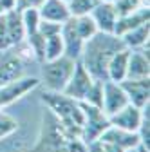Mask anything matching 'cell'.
<instances>
[{"instance_id": "obj_1", "label": "cell", "mask_w": 150, "mask_h": 152, "mask_svg": "<svg viewBox=\"0 0 150 152\" xmlns=\"http://www.w3.org/2000/svg\"><path fill=\"white\" fill-rule=\"evenodd\" d=\"M123 40L112 33L98 31L94 36H90L83 44V51L80 56V62L90 72L94 80H107V64L112 58V54L123 49Z\"/></svg>"}, {"instance_id": "obj_2", "label": "cell", "mask_w": 150, "mask_h": 152, "mask_svg": "<svg viewBox=\"0 0 150 152\" xmlns=\"http://www.w3.org/2000/svg\"><path fill=\"white\" fill-rule=\"evenodd\" d=\"M72 138H82V127L65 125L51 110H44L38 138L34 145L24 152H67V143Z\"/></svg>"}, {"instance_id": "obj_3", "label": "cell", "mask_w": 150, "mask_h": 152, "mask_svg": "<svg viewBox=\"0 0 150 152\" xmlns=\"http://www.w3.org/2000/svg\"><path fill=\"white\" fill-rule=\"evenodd\" d=\"M42 103L51 110L56 118L65 125L82 127L83 125V110L78 100H74L60 91H45L42 94Z\"/></svg>"}, {"instance_id": "obj_4", "label": "cell", "mask_w": 150, "mask_h": 152, "mask_svg": "<svg viewBox=\"0 0 150 152\" xmlns=\"http://www.w3.org/2000/svg\"><path fill=\"white\" fill-rule=\"evenodd\" d=\"M78 60H71L67 56H60L56 60L42 62V80L47 87V91H63L71 74L74 71Z\"/></svg>"}, {"instance_id": "obj_5", "label": "cell", "mask_w": 150, "mask_h": 152, "mask_svg": "<svg viewBox=\"0 0 150 152\" xmlns=\"http://www.w3.org/2000/svg\"><path fill=\"white\" fill-rule=\"evenodd\" d=\"M82 110H83V125H82V140L89 145L92 141L100 140V136L103 134V130L110 125L108 123V116L94 105H89L85 102H80Z\"/></svg>"}, {"instance_id": "obj_6", "label": "cell", "mask_w": 150, "mask_h": 152, "mask_svg": "<svg viewBox=\"0 0 150 152\" xmlns=\"http://www.w3.org/2000/svg\"><path fill=\"white\" fill-rule=\"evenodd\" d=\"M40 83H42L40 78H36V76H22V78H18L15 82L0 85V109L25 98Z\"/></svg>"}, {"instance_id": "obj_7", "label": "cell", "mask_w": 150, "mask_h": 152, "mask_svg": "<svg viewBox=\"0 0 150 152\" xmlns=\"http://www.w3.org/2000/svg\"><path fill=\"white\" fill-rule=\"evenodd\" d=\"M25 62L27 60L16 47L0 51V85L22 78L25 71Z\"/></svg>"}, {"instance_id": "obj_8", "label": "cell", "mask_w": 150, "mask_h": 152, "mask_svg": "<svg viewBox=\"0 0 150 152\" xmlns=\"http://www.w3.org/2000/svg\"><path fill=\"white\" fill-rule=\"evenodd\" d=\"M92 82H94V78H92L90 72L83 67V64L78 60L76 65H74V71H72V74H71L69 82H67V85H65V89H63L62 92L67 94V96H71V98H74V100L82 102V100L85 98L87 91L90 89Z\"/></svg>"}, {"instance_id": "obj_9", "label": "cell", "mask_w": 150, "mask_h": 152, "mask_svg": "<svg viewBox=\"0 0 150 152\" xmlns=\"http://www.w3.org/2000/svg\"><path fill=\"white\" fill-rule=\"evenodd\" d=\"M127 103H128V96H127L125 89L121 87V83L105 80L103 82V103H101V110L107 114V116H112L114 112L123 109Z\"/></svg>"}, {"instance_id": "obj_10", "label": "cell", "mask_w": 150, "mask_h": 152, "mask_svg": "<svg viewBox=\"0 0 150 152\" xmlns=\"http://www.w3.org/2000/svg\"><path fill=\"white\" fill-rule=\"evenodd\" d=\"M60 33H62V40H63V56H67V58H71V60H80L85 40L78 34L72 16L67 22L62 24V31Z\"/></svg>"}, {"instance_id": "obj_11", "label": "cell", "mask_w": 150, "mask_h": 152, "mask_svg": "<svg viewBox=\"0 0 150 152\" xmlns=\"http://www.w3.org/2000/svg\"><path fill=\"white\" fill-rule=\"evenodd\" d=\"M90 16H92V20H94L98 31L114 34L116 20H118V16H119L118 11H116V7H114V4L100 0V2L90 9Z\"/></svg>"}, {"instance_id": "obj_12", "label": "cell", "mask_w": 150, "mask_h": 152, "mask_svg": "<svg viewBox=\"0 0 150 152\" xmlns=\"http://www.w3.org/2000/svg\"><path fill=\"white\" fill-rule=\"evenodd\" d=\"M100 140L101 141H107V143H114V145L121 147L127 152H132L141 143L138 132L125 130V129H119V127H114V125H108L103 130V134L100 136Z\"/></svg>"}, {"instance_id": "obj_13", "label": "cell", "mask_w": 150, "mask_h": 152, "mask_svg": "<svg viewBox=\"0 0 150 152\" xmlns=\"http://www.w3.org/2000/svg\"><path fill=\"white\" fill-rule=\"evenodd\" d=\"M141 118H143V109H139L132 103H127L123 109H119L112 116H108V123L114 127H119V129H125V130L138 132Z\"/></svg>"}, {"instance_id": "obj_14", "label": "cell", "mask_w": 150, "mask_h": 152, "mask_svg": "<svg viewBox=\"0 0 150 152\" xmlns=\"http://www.w3.org/2000/svg\"><path fill=\"white\" fill-rule=\"evenodd\" d=\"M121 87L125 89L128 103L139 109L150 103V78H138V80H123Z\"/></svg>"}, {"instance_id": "obj_15", "label": "cell", "mask_w": 150, "mask_h": 152, "mask_svg": "<svg viewBox=\"0 0 150 152\" xmlns=\"http://www.w3.org/2000/svg\"><path fill=\"white\" fill-rule=\"evenodd\" d=\"M138 78H150L148 45L143 47V49H130L127 80H138Z\"/></svg>"}, {"instance_id": "obj_16", "label": "cell", "mask_w": 150, "mask_h": 152, "mask_svg": "<svg viewBox=\"0 0 150 152\" xmlns=\"http://www.w3.org/2000/svg\"><path fill=\"white\" fill-rule=\"evenodd\" d=\"M150 22V9L148 7H138L130 13L119 15L116 20V27H114V34L116 36H123L125 33H128L130 29H134L141 24Z\"/></svg>"}, {"instance_id": "obj_17", "label": "cell", "mask_w": 150, "mask_h": 152, "mask_svg": "<svg viewBox=\"0 0 150 152\" xmlns=\"http://www.w3.org/2000/svg\"><path fill=\"white\" fill-rule=\"evenodd\" d=\"M38 13L42 20L54 22V24H63L71 18L69 6L63 0H44L42 6L38 7Z\"/></svg>"}, {"instance_id": "obj_18", "label": "cell", "mask_w": 150, "mask_h": 152, "mask_svg": "<svg viewBox=\"0 0 150 152\" xmlns=\"http://www.w3.org/2000/svg\"><path fill=\"white\" fill-rule=\"evenodd\" d=\"M128 56H130V49H127V47H123L118 53L112 54V58L107 64V80L118 82V83H121L123 80H127Z\"/></svg>"}, {"instance_id": "obj_19", "label": "cell", "mask_w": 150, "mask_h": 152, "mask_svg": "<svg viewBox=\"0 0 150 152\" xmlns=\"http://www.w3.org/2000/svg\"><path fill=\"white\" fill-rule=\"evenodd\" d=\"M6 18V27H7V34H9V42L11 47L18 45L25 40V29H24V22H22V15L20 9H11L4 15Z\"/></svg>"}, {"instance_id": "obj_20", "label": "cell", "mask_w": 150, "mask_h": 152, "mask_svg": "<svg viewBox=\"0 0 150 152\" xmlns=\"http://www.w3.org/2000/svg\"><path fill=\"white\" fill-rule=\"evenodd\" d=\"M148 36H150V22L130 29L119 38L123 40V45L127 49H143L148 45Z\"/></svg>"}, {"instance_id": "obj_21", "label": "cell", "mask_w": 150, "mask_h": 152, "mask_svg": "<svg viewBox=\"0 0 150 152\" xmlns=\"http://www.w3.org/2000/svg\"><path fill=\"white\" fill-rule=\"evenodd\" d=\"M60 56H63V40H62V33H56L47 36L44 42V62L56 60Z\"/></svg>"}, {"instance_id": "obj_22", "label": "cell", "mask_w": 150, "mask_h": 152, "mask_svg": "<svg viewBox=\"0 0 150 152\" xmlns=\"http://www.w3.org/2000/svg\"><path fill=\"white\" fill-rule=\"evenodd\" d=\"M74 18V26H76V31L78 34L83 38V40H89L90 36H94L98 33V27L94 24V20H92L90 13L87 15H78V16H72Z\"/></svg>"}, {"instance_id": "obj_23", "label": "cell", "mask_w": 150, "mask_h": 152, "mask_svg": "<svg viewBox=\"0 0 150 152\" xmlns=\"http://www.w3.org/2000/svg\"><path fill=\"white\" fill-rule=\"evenodd\" d=\"M22 15V22H24V29H25V36H31L34 33H38V26H40V13L36 7H25L20 11Z\"/></svg>"}, {"instance_id": "obj_24", "label": "cell", "mask_w": 150, "mask_h": 152, "mask_svg": "<svg viewBox=\"0 0 150 152\" xmlns=\"http://www.w3.org/2000/svg\"><path fill=\"white\" fill-rule=\"evenodd\" d=\"M18 127H20L18 120L15 116H11L9 112L0 109V141H4L6 138L13 136L15 132L18 130Z\"/></svg>"}, {"instance_id": "obj_25", "label": "cell", "mask_w": 150, "mask_h": 152, "mask_svg": "<svg viewBox=\"0 0 150 152\" xmlns=\"http://www.w3.org/2000/svg\"><path fill=\"white\" fill-rule=\"evenodd\" d=\"M82 102L101 109V103H103V82H101V80H94V82H92L90 89L87 91L85 98H83Z\"/></svg>"}, {"instance_id": "obj_26", "label": "cell", "mask_w": 150, "mask_h": 152, "mask_svg": "<svg viewBox=\"0 0 150 152\" xmlns=\"http://www.w3.org/2000/svg\"><path fill=\"white\" fill-rule=\"evenodd\" d=\"M98 4V0H69L67 6L71 11V16H78V15H87L90 9Z\"/></svg>"}, {"instance_id": "obj_27", "label": "cell", "mask_w": 150, "mask_h": 152, "mask_svg": "<svg viewBox=\"0 0 150 152\" xmlns=\"http://www.w3.org/2000/svg\"><path fill=\"white\" fill-rule=\"evenodd\" d=\"M114 7H116L118 15H125V13L138 9V7H148V0H116Z\"/></svg>"}, {"instance_id": "obj_28", "label": "cell", "mask_w": 150, "mask_h": 152, "mask_svg": "<svg viewBox=\"0 0 150 152\" xmlns=\"http://www.w3.org/2000/svg\"><path fill=\"white\" fill-rule=\"evenodd\" d=\"M62 31V24H54V22H47V20H40V26H38V33L47 38L51 34H56Z\"/></svg>"}, {"instance_id": "obj_29", "label": "cell", "mask_w": 150, "mask_h": 152, "mask_svg": "<svg viewBox=\"0 0 150 152\" xmlns=\"http://www.w3.org/2000/svg\"><path fill=\"white\" fill-rule=\"evenodd\" d=\"M9 47H11V42H9V34L6 27V18L4 15H0V51H6Z\"/></svg>"}, {"instance_id": "obj_30", "label": "cell", "mask_w": 150, "mask_h": 152, "mask_svg": "<svg viewBox=\"0 0 150 152\" xmlns=\"http://www.w3.org/2000/svg\"><path fill=\"white\" fill-rule=\"evenodd\" d=\"M44 0H16V9H25V7H36L38 9L42 6Z\"/></svg>"}, {"instance_id": "obj_31", "label": "cell", "mask_w": 150, "mask_h": 152, "mask_svg": "<svg viewBox=\"0 0 150 152\" xmlns=\"http://www.w3.org/2000/svg\"><path fill=\"white\" fill-rule=\"evenodd\" d=\"M15 7H16V0H0V15H6Z\"/></svg>"}, {"instance_id": "obj_32", "label": "cell", "mask_w": 150, "mask_h": 152, "mask_svg": "<svg viewBox=\"0 0 150 152\" xmlns=\"http://www.w3.org/2000/svg\"><path fill=\"white\" fill-rule=\"evenodd\" d=\"M101 141V140H100ZM101 150L103 152H127V150H123L121 147H118V145H114V143H107V141H101Z\"/></svg>"}, {"instance_id": "obj_33", "label": "cell", "mask_w": 150, "mask_h": 152, "mask_svg": "<svg viewBox=\"0 0 150 152\" xmlns=\"http://www.w3.org/2000/svg\"><path fill=\"white\" fill-rule=\"evenodd\" d=\"M85 152H103V150H101V141H100V140H96V141L89 143Z\"/></svg>"}, {"instance_id": "obj_34", "label": "cell", "mask_w": 150, "mask_h": 152, "mask_svg": "<svg viewBox=\"0 0 150 152\" xmlns=\"http://www.w3.org/2000/svg\"><path fill=\"white\" fill-rule=\"evenodd\" d=\"M134 152H150V147H145V145H138L136 148H134Z\"/></svg>"}, {"instance_id": "obj_35", "label": "cell", "mask_w": 150, "mask_h": 152, "mask_svg": "<svg viewBox=\"0 0 150 152\" xmlns=\"http://www.w3.org/2000/svg\"><path fill=\"white\" fill-rule=\"evenodd\" d=\"M103 2H110V4H114V2H116V0H103Z\"/></svg>"}, {"instance_id": "obj_36", "label": "cell", "mask_w": 150, "mask_h": 152, "mask_svg": "<svg viewBox=\"0 0 150 152\" xmlns=\"http://www.w3.org/2000/svg\"><path fill=\"white\" fill-rule=\"evenodd\" d=\"M63 2H69V0H63Z\"/></svg>"}]
</instances>
